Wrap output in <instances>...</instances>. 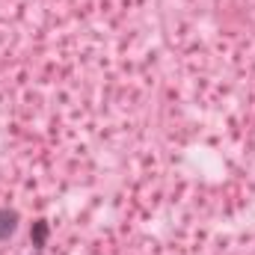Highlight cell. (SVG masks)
I'll return each instance as SVG.
<instances>
[{
	"mask_svg": "<svg viewBox=\"0 0 255 255\" xmlns=\"http://www.w3.org/2000/svg\"><path fill=\"white\" fill-rule=\"evenodd\" d=\"M48 238H51V223H48L45 217H36V220L30 223V244H33V250L42 253L45 244H48Z\"/></svg>",
	"mask_w": 255,
	"mask_h": 255,
	"instance_id": "2",
	"label": "cell"
},
{
	"mask_svg": "<svg viewBox=\"0 0 255 255\" xmlns=\"http://www.w3.org/2000/svg\"><path fill=\"white\" fill-rule=\"evenodd\" d=\"M18 229H21V214H18L15 208L3 205V208H0V244L12 241V238L18 235Z\"/></svg>",
	"mask_w": 255,
	"mask_h": 255,
	"instance_id": "1",
	"label": "cell"
},
{
	"mask_svg": "<svg viewBox=\"0 0 255 255\" xmlns=\"http://www.w3.org/2000/svg\"><path fill=\"white\" fill-rule=\"evenodd\" d=\"M33 255H45V253H33Z\"/></svg>",
	"mask_w": 255,
	"mask_h": 255,
	"instance_id": "3",
	"label": "cell"
}]
</instances>
